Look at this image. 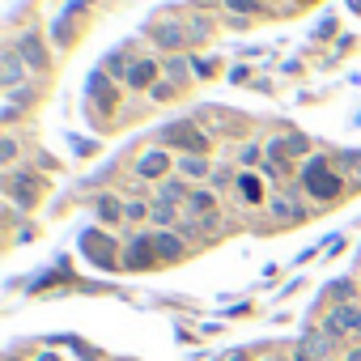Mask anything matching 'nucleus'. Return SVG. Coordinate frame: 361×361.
Masks as SVG:
<instances>
[{"instance_id": "24", "label": "nucleus", "mask_w": 361, "mask_h": 361, "mask_svg": "<svg viewBox=\"0 0 361 361\" xmlns=\"http://www.w3.org/2000/svg\"><path fill=\"white\" fill-rule=\"evenodd\" d=\"M188 39H209V22H204V18H196V22L188 26Z\"/></svg>"}, {"instance_id": "13", "label": "nucleus", "mask_w": 361, "mask_h": 361, "mask_svg": "<svg viewBox=\"0 0 361 361\" xmlns=\"http://www.w3.org/2000/svg\"><path fill=\"white\" fill-rule=\"evenodd\" d=\"M331 348H336V336H331V331H310V336L302 340V353L314 357V361H319V357H331Z\"/></svg>"}, {"instance_id": "29", "label": "nucleus", "mask_w": 361, "mask_h": 361, "mask_svg": "<svg viewBox=\"0 0 361 361\" xmlns=\"http://www.w3.org/2000/svg\"><path fill=\"white\" fill-rule=\"evenodd\" d=\"M298 361H314V357H306V353H302V348H298Z\"/></svg>"}, {"instance_id": "31", "label": "nucleus", "mask_w": 361, "mask_h": 361, "mask_svg": "<svg viewBox=\"0 0 361 361\" xmlns=\"http://www.w3.org/2000/svg\"><path fill=\"white\" fill-rule=\"evenodd\" d=\"M39 361H56V357H51V353H47V357H39Z\"/></svg>"}, {"instance_id": "28", "label": "nucleus", "mask_w": 361, "mask_h": 361, "mask_svg": "<svg viewBox=\"0 0 361 361\" xmlns=\"http://www.w3.org/2000/svg\"><path fill=\"white\" fill-rule=\"evenodd\" d=\"M344 361H361V344H357V348H353V353H348Z\"/></svg>"}, {"instance_id": "4", "label": "nucleus", "mask_w": 361, "mask_h": 361, "mask_svg": "<svg viewBox=\"0 0 361 361\" xmlns=\"http://www.w3.org/2000/svg\"><path fill=\"white\" fill-rule=\"evenodd\" d=\"M9 196L22 204V209H35V196H39V178L30 170H13L9 174Z\"/></svg>"}, {"instance_id": "21", "label": "nucleus", "mask_w": 361, "mask_h": 361, "mask_svg": "<svg viewBox=\"0 0 361 361\" xmlns=\"http://www.w3.org/2000/svg\"><path fill=\"white\" fill-rule=\"evenodd\" d=\"M149 213H153V209H149L145 200H128V204H123V217H128V221H145Z\"/></svg>"}, {"instance_id": "7", "label": "nucleus", "mask_w": 361, "mask_h": 361, "mask_svg": "<svg viewBox=\"0 0 361 361\" xmlns=\"http://www.w3.org/2000/svg\"><path fill=\"white\" fill-rule=\"evenodd\" d=\"M22 77H26V60L18 56V47H9L5 56H0V85H5V90H18Z\"/></svg>"}, {"instance_id": "19", "label": "nucleus", "mask_w": 361, "mask_h": 361, "mask_svg": "<svg viewBox=\"0 0 361 361\" xmlns=\"http://www.w3.org/2000/svg\"><path fill=\"white\" fill-rule=\"evenodd\" d=\"M13 161H18V136H0V166L13 170Z\"/></svg>"}, {"instance_id": "27", "label": "nucleus", "mask_w": 361, "mask_h": 361, "mask_svg": "<svg viewBox=\"0 0 361 361\" xmlns=\"http://www.w3.org/2000/svg\"><path fill=\"white\" fill-rule=\"evenodd\" d=\"M221 361H247V357H243V353H226Z\"/></svg>"}, {"instance_id": "25", "label": "nucleus", "mask_w": 361, "mask_h": 361, "mask_svg": "<svg viewBox=\"0 0 361 361\" xmlns=\"http://www.w3.org/2000/svg\"><path fill=\"white\" fill-rule=\"evenodd\" d=\"M149 94H153V98H170V94H174V81H157Z\"/></svg>"}, {"instance_id": "8", "label": "nucleus", "mask_w": 361, "mask_h": 361, "mask_svg": "<svg viewBox=\"0 0 361 361\" xmlns=\"http://www.w3.org/2000/svg\"><path fill=\"white\" fill-rule=\"evenodd\" d=\"M157 255H153V234H140V238H132L128 243V251H123V264L128 268H149Z\"/></svg>"}, {"instance_id": "22", "label": "nucleus", "mask_w": 361, "mask_h": 361, "mask_svg": "<svg viewBox=\"0 0 361 361\" xmlns=\"http://www.w3.org/2000/svg\"><path fill=\"white\" fill-rule=\"evenodd\" d=\"M226 9L230 13H259L264 5H259V0H226Z\"/></svg>"}, {"instance_id": "9", "label": "nucleus", "mask_w": 361, "mask_h": 361, "mask_svg": "<svg viewBox=\"0 0 361 361\" xmlns=\"http://www.w3.org/2000/svg\"><path fill=\"white\" fill-rule=\"evenodd\" d=\"M153 43H157V47H166V51H178V47L188 43V30L178 26L174 18H170V22H157V26H153Z\"/></svg>"}, {"instance_id": "15", "label": "nucleus", "mask_w": 361, "mask_h": 361, "mask_svg": "<svg viewBox=\"0 0 361 361\" xmlns=\"http://www.w3.org/2000/svg\"><path fill=\"white\" fill-rule=\"evenodd\" d=\"M85 251H90L98 264H111V243H106V234H85Z\"/></svg>"}, {"instance_id": "30", "label": "nucleus", "mask_w": 361, "mask_h": 361, "mask_svg": "<svg viewBox=\"0 0 361 361\" xmlns=\"http://www.w3.org/2000/svg\"><path fill=\"white\" fill-rule=\"evenodd\" d=\"M348 5H353V9H357V13H361V0H348Z\"/></svg>"}, {"instance_id": "10", "label": "nucleus", "mask_w": 361, "mask_h": 361, "mask_svg": "<svg viewBox=\"0 0 361 361\" xmlns=\"http://www.w3.org/2000/svg\"><path fill=\"white\" fill-rule=\"evenodd\" d=\"M153 255L157 259H178L183 255V234L178 230H157L153 234Z\"/></svg>"}, {"instance_id": "20", "label": "nucleus", "mask_w": 361, "mask_h": 361, "mask_svg": "<svg viewBox=\"0 0 361 361\" xmlns=\"http://www.w3.org/2000/svg\"><path fill=\"white\" fill-rule=\"evenodd\" d=\"M188 68H192V64H188L183 56H166V73H170V81H174V85L183 81V73H188Z\"/></svg>"}, {"instance_id": "1", "label": "nucleus", "mask_w": 361, "mask_h": 361, "mask_svg": "<svg viewBox=\"0 0 361 361\" xmlns=\"http://www.w3.org/2000/svg\"><path fill=\"white\" fill-rule=\"evenodd\" d=\"M302 183L314 200H331L340 196V170H327V157H310L302 170Z\"/></svg>"}, {"instance_id": "3", "label": "nucleus", "mask_w": 361, "mask_h": 361, "mask_svg": "<svg viewBox=\"0 0 361 361\" xmlns=\"http://www.w3.org/2000/svg\"><path fill=\"white\" fill-rule=\"evenodd\" d=\"M323 331H331V336H348V331H361V310H357V306H348V302L331 306V314H327Z\"/></svg>"}, {"instance_id": "14", "label": "nucleus", "mask_w": 361, "mask_h": 361, "mask_svg": "<svg viewBox=\"0 0 361 361\" xmlns=\"http://www.w3.org/2000/svg\"><path fill=\"white\" fill-rule=\"evenodd\" d=\"M178 174H183V178H209L213 166H209L204 153H188V157H178Z\"/></svg>"}, {"instance_id": "2", "label": "nucleus", "mask_w": 361, "mask_h": 361, "mask_svg": "<svg viewBox=\"0 0 361 361\" xmlns=\"http://www.w3.org/2000/svg\"><path fill=\"white\" fill-rule=\"evenodd\" d=\"M166 149H178V157H188V153H204L209 149V132H200L196 123H170L161 132Z\"/></svg>"}, {"instance_id": "5", "label": "nucleus", "mask_w": 361, "mask_h": 361, "mask_svg": "<svg viewBox=\"0 0 361 361\" xmlns=\"http://www.w3.org/2000/svg\"><path fill=\"white\" fill-rule=\"evenodd\" d=\"M18 56L26 60V68H35V73H43L47 68V51H43V43H39V35L35 30H26V35H18Z\"/></svg>"}, {"instance_id": "16", "label": "nucleus", "mask_w": 361, "mask_h": 361, "mask_svg": "<svg viewBox=\"0 0 361 361\" xmlns=\"http://www.w3.org/2000/svg\"><path fill=\"white\" fill-rule=\"evenodd\" d=\"M98 217H102V226H115L123 217V204L115 196H98Z\"/></svg>"}, {"instance_id": "11", "label": "nucleus", "mask_w": 361, "mask_h": 361, "mask_svg": "<svg viewBox=\"0 0 361 361\" xmlns=\"http://www.w3.org/2000/svg\"><path fill=\"white\" fill-rule=\"evenodd\" d=\"M128 85L132 90H153L157 85V64L153 60H132L128 64Z\"/></svg>"}, {"instance_id": "12", "label": "nucleus", "mask_w": 361, "mask_h": 361, "mask_svg": "<svg viewBox=\"0 0 361 361\" xmlns=\"http://www.w3.org/2000/svg\"><path fill=\"white\" fill-rule=\"evenodd\" d=\"M188 213H192V217H204V221L213 226V221H217V196H213V192H192V196H188Z\"/></svg>"}, {"instance_id": "26", "label": "nucleus", "mask_w": 361, "mask_h": 361, "mask_svg": "<svg viewBox=\"0 0 361 361\" xmlns=\"http://www.w3.org/2000/svg\"><path fill=\"white\" fill-rule=\"evenodd\" d=\"M192 68H196V77H209V73H213V68H217V64H213V60H196V64H192Z\"/></svg>"}, {"instance_id": "23", "label": "nucleus", "mask_w": 361, "mask_h": 361, "mask_svg": "<svg viewBox=\"0 0 361 361\" xmlns=\"http://www.w3.org/2000/svg\"><path fill=\"white\" fill-rule=\"evenodd\" d=\"M238 188H243V196H247L251 204L259 200V183H255V178H238Z\"/></svg>"}, {"instance_id": "6", "label": "nucleus", "mask_w": 361, "mask_h": 361, "mask_svg": "<svg viewBox=\"0 0 361 361\" xmlns=\"http://www.w3.org/2000/svg\"><path fill=\"white\" fill-rule=\"evenodd\" d=\"M170 170V149H149L136 157V178H161Z\"/></svg>"}, {"instance_id": "17", "label": "nucleus", "mask_w": 361, "mask_h": 361, "mask_svg": "<svg viewBox=\"0 0 361 361\" xmlns=\"http://www.w3.org/2000/svg\"><path fill=\"white\" fill-rule=\"evenodd\" d=\"M157 192H161V200H166V204H174V200H188V196H192L183 183H178V178H161V188H157Z\"/></svg>"}, {"instance_id": "18", "label": "nucleus", "mask_w": 361, "mask_h": 361, "mask_svg": "<svg viewBox=\"0 0 361 361\" xmlns=\"http://www.w3.org/2000/svg\"><path fill=\"white\" fill-rule=\"evenodd\" d=\"M149 221H153V226H170V230H174V221H178V213H174V204H166V200H157V204H153V213H149Z\"/></svg>"}]
</instances>
